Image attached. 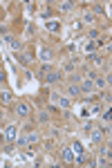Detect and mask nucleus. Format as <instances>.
<instances>
[{"mask_svg": "<svg viewBox=\"0 0 112 168\" xmlns=\"http://www.w3.org/2000/svg\"><path fill=\"white\" fill-rule=\"evenodd\" d=\"M78 92H83V94L94 92V81H92V78H85V81L81 83V87H78Z\"/></svg>", "mask_w": 112, "mask_h": 168, "instance_id": "f257e3e1", "label": "nucleus"}, {"mask_svg": "<svg viewBox=\"0 0 112 168\" xmlns=\"http://www.w3.org/2000/svg\"><path fill=\"white\" fill-rule=\"evenodd\" d=\"M52 101L58 103L60 108H69V105H72V101H69L67 96H58V94H52Z\"/></svg>", "mask_w": 112, "mask_h": 168, "instance_id": "f03ea898", "label": "nucleus"}, {"mask_svg": "<svg viewBox=\"0 0 112 168\" xmlns=\"http://www.w3.org/2000/svg\"><path fill=\"white\" fill-rule=\"evenodd\" d=\"M52 56H54V54L47 50V47H41V50H38V59L45 61V63H49V61H52Z\"/></svg>", "mask_w": 112, "mask_h": 168, "instance_id": "7ed1b4c3", "label": "nucleus"}, {"mask_svg": "<svg viewBox=\"0 0 112 168\" xmlns=\"http://www.w3.org/2000/svg\"><path fill=\"white\" fill-rule=\"evenodd\" d=\"M16 126H9L7 130H5V141H16Z\"/></svg>", "mask_w": 112, "mask_h": 168, "instance_id": "20e7f679", "label": "nucleus"}, {"mask_svg": "<svg viewBox=\"0 0 112 168\" xmlns=\"http://www.w3.org/2000/svg\"><path fill=\"white\" fill-rule=\"evenodd\" d=\"M45 81L52 85V83H56V81H60V74L58 72H47V74H45Z\"/></svg>", "mask_w": 112, "mask_h": 168, "instance_id": "39448f33", "label": "nucleus"}, {"mask_svg": "<svg viewBox=\"0 0 112 168\" xmlns=\"http://www.w3.org/2000/svg\"><path fill=\"white\" fill-rule=\"evenodd\" d=\"M16 112L20 114V117H25V114H29V103H18Z\"/></svg>", "mask_w": 112, "mask_h": 168, "instance_id": "423d86ee", "label": "nucleus"}, {"mask_svg": "<svg viewBox=\"0 0 112 168\" xmlns=\"http://www.w3.org/2000/svg\"><path fill=\"white\" fill-rule=\"evenodd\" d=\"M74 157H76V155H74L72 148H65V150H63V161H74Z\"/></svg>", "mask_w": 112, "mask_h": 168, "instance_id": "0eeeda50", "label": "nucleus"}, {"mask_svg": "<svg viewBox=\"0 0 112 168\" xmlns=\"http://www.w3.org/2000/svg\"><path fill=\"white\" fill-rule=\"evenodd\" d=\"M94 50H96V45L92 41H87L85 45H83V52H85V54H90V56H92V54H94Z\"/></svg>", "mask_w": 112, "mask_h": 168, "instance_id": "6e6552de", "label": "nucleus"}, {"mask_svg": "<svg viewBox=\"0 0 112 168\" xmlns=\"http://www.w3.org/2000/svg\"><path fill=\"white\" fill-rule=\"evenodd\" d=\"M90 139H92L94 143H99L101 139H103V132H101V130H92V134H90Z\"/></svg>", "mask_w": 112, "mask_h": 168, "instance_id": "1a4fd4ad", "label": "nucleus"}, {"mask_svg": "<svg viewBox=\"0 0 112 168\" xmlns=\"http://www.w3.org/2000/svg\"><path fill=\"white\" fill-rule=\"evenodd\" d=\"M45 27H47L49 32H58V29H60V25L56 23V20H47V25H45Z\"/></svg>", "mask_w": 112, "mask_h": 168, "instance_id": "9d476101", "label": "nucleus"}, {"mask_svg": "<svg viewBox=\"0 0 112 168\" xmlns=\"http://www.w3.org/2000/svg\"><path fill=\"white\" fill-rule=\"evenodd\" d=\"M78 94V85H67V96H76Z\"/></svg>", "mask_w": 112, "mask_h": 168, "instance_id": "9b49d317", "label": "nucleus"}, {"mask_svg": "<svg viewBox=\"0 0 112 168\" xmlns=\"http://www.w3.org/2000/svg\"><path fill=\"white\" fill-rule=\"evenodd\" d=\"M72 150H74V155H81V152H83V146H81L78 141H74L72 143Z\"/></svg>", "mask_w": 112, "mask_h": 168, "instance_id": "f8f14e48", "label": "nucleus"}, {"mask_svg": "<svg viewBox=\"0 0 112 168\" xmlns=\"http://www.w3.org/2000/svg\"><path fill=\"white\" fill-rule=\"evenodd\" d=\"M38 121H41V123H47V121H49V114H47V112H41V114H38Z\"/></svg>", "mask_w": 112, "mask_h": 168, "instance_id": "ddd939ff", "label": "nucleus"}, {"mask_svg": "<svg viewBox=\"0 0 112 168\" xmlns=\"http://www.w3.org/2000/svg\"><path fill=\"white\" fill-rule=\"evenodd\" d=\"M0 99L5 101V103H9L11 101V92H0Z\"/></svg>", "mask_w": 112, "mask_h": 168, "instance_id": "4468645a", "label": "nucleus"}, {"mask_svg": "<svg viewBox=\"0 0 112 168\" xmlns=\"http://www.w3.org/2000/svg\"><path fill=\"white\" fill-rule=\"evenodd\" d=\"M60 11H72V2H60Z\"/></svg>", "mask_w": 112, "mask_h": 168, "instance_id": "2eb2a0df", "label": "nucleus"}, {"mask_svg": "<svg viewBox=\"0 0 112 168\" xmlns=\"http://www.w3.org/2000/svg\"><path fill=\"white\" fill-rule=\"evenodd\" d=\"M101 121H103V123H108V121H110V108H108V112H103V114H101Z\"/></svg>", "mask_w": 112, "mask_h": 168, "instance_id": "dca6fc26", "label": "nucleus"}, {"mask_svg": "<svg viewBox=\"0 0 112 168\" xmlns=\"http://www.w3.org/2000/svg\"><path fill=\"white\" fill-rule=\"evenodd\" d=\"M94 87H105V78H96V81H94Z\"/></svg>", "mask_w": 112, "mask_h": 168, "instance_id": "f3484780", "label": "nucleus"}, {"mask_svg": "<svg viewBox=\"0 0 112 168\" xmlns=\"http://www.w3.org/2000/svg\"><path fill=\"white\" fill-rule=\"evenodd\" d=\"M9 45H11V50H14V52H18V50H20V43H18V41H11Z\"/></svg>", "mask_w": 112, "mask_h": 168, "instance_id": "a211bd4d", "label": "nucleus"}, {"mask_svg": "<svg viewBox=\"0 0 112 168\" xmlns=\"http://www.w3.org/2000/svg\"><path fill=\"white\" fill-rule=\"evenodd\" d=\"M92 18H94V16H92V14H90V11H87L85 16H83V23H92Z\"/></svg>", "mask_w": 112, "mask_h": 168, "instance_id": "6ab92c4d", "label": "nucleus"}, {"mask_svg": "<svg viewBox=\"0 0 112 168\" xmlns=\"http://www.w3.org/2000/svg\"><path fill=\"white\" fill-rule=\"evenodd\" d=\"M36 139H38V134H29V137H27V143H34Z\"/></svg>", "mask_w": 112, "mask_h": 168, "instance_id": "aec40b11", "label": "nucleus"}, {"mask_svg": "<svg viewBox=\"0 0 112 168\" xmlns=\"http://www.w3.org/2000/svg\"><path fill=\"white\" fill-rule=\"evenodd\" d=\"M63 70H65V72H72V70H74V65H72V63H65V65H63Z\"/></svg>", "mask_w": 112, "mask_h": 168, "instance_id": "412c9836", "label": "nucleus"}, {"mask_svg": "<svg viewBox=\"0 0 112 168\" xmlns=\"http://www.w3.org/2000/svg\"><path fill=\"white\" fill-rule=\"evenodd\" d=\"M49 16H52V9H45V11H43V18H47V20H49Z\"/></svg>", "mask_w": 112, "mask_h": 168, "instance_id": "4be33fe9", "label": "nucleus"}, {"mask_svg": "<svg viewBox=\"0 0 112 168\" xmlns=\"http://www.w3.org/2000/svg\"><path fill=\"white\" fill-rule=\"evenodd\" d=\"M96 36H99V32H96V29H90V38H92V41H94Z\"/></svg>", "mask_w": 112, "mask_h": 168, "instance_id": "5701e85b", "label": "nucleus"}, {"mask_svg": "<svg viewBox=\"0 0 112 168\" xmlns=\"http://www.w3.org/2000/svg\"><path fill=\"white\" fill-rule=\"evenodd\" d=\"M16 141H18V146H23V143H27V137H18Z\"/></svg>", "mask_w": 112, "mask_h": 168, "instance_id": "b1692460", "label": "nucleus"}, {"mask_svg": "<svg viewBox=\"0 0 112 168\" xmlns=\"http://www.w3.org/2000/svg\"><path fill=\"white\" fill-rule=\"evenodd\" d=\"M2 141H5V134H2V132H0V143H2Z\"/></svg>", "mask_w": 112, "mask_h": 168, "instance_id": "393cba45", "label": "nucleus"}, {"mask_svg": "<svg viewBox=\"0 0 112 168\" xmlns=\"http://www.w3.org/2000/svg\"><path fill=\"white\" fill-rule=\"evenodd\" d=\"M0 114H2V110H0Z\"/></svg>", "mask_w": 112, "mask_h": 168, "instance_id": "a878e982", "label": "nucleus"}]
</instances>
